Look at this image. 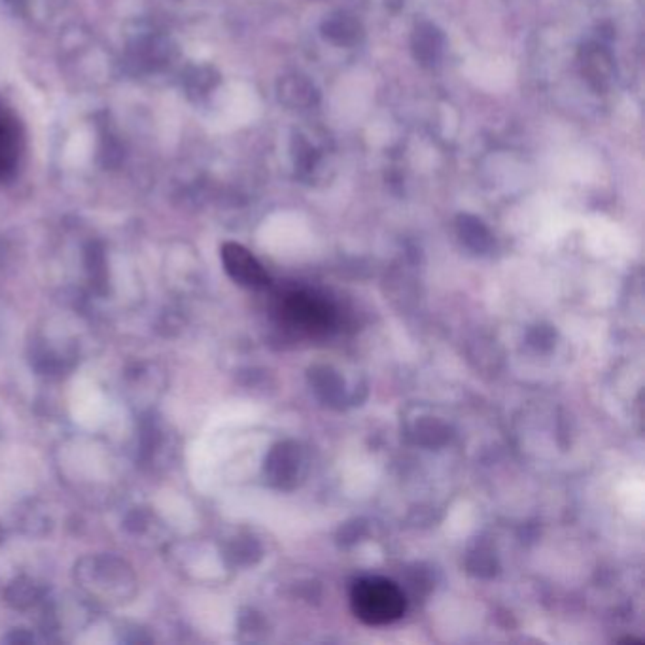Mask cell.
I'll use <instances>...</instances> for the list:
<instances>
[{
    "label": "cell",
    "mask_w": 645,
    "mask_h": 645,
    "mask_svg": "<svg viewBox=\"0 0 645 645\" xmlns=\"http://www.w3.org/2000/svg\"><path fill=\"white\" fill-rule=\"evenodd\" d=\"M354 615L366 625L380 627L398 620L408 608L401 589L387 578H364L350 590Z\"/></svg>",
    "instance_id": "cell-1"
},
{
    "label": "cell",
    "mask_w": 645,
    "mask_h": 645,
    "mask_svg": "<svg viewBox=\"0 0 645 645\" xmlns=\"http://www.w3.org/2000/svg\"><path fill=\"white\" fill-rule=\"evenodd\" d=\"M284 315L294 326L310 333L326 331L336 318V313L326 301L308 294L288 296L284 301Z\"/></svg>",
    "instance_id": "cell-2"
},
{
    "label": "cell",
    "mask_w": 645,
    "mask_h": 645,
    "mask_svg": "<svg viewBox=\"0 0 645 645\" xmlns=\"http://www.w3.org/2000/svg\"><path fill=\"white\" fill-rule=\"evenodd\" d=\"M413 52L422 65H434L443 52V35L432 23H420L413 33Z\"/></svg>",
    "instance_id": "cell-7"
},
{
    "label": "cell",
    "mask_w": 645,
    "mask_h": 645,
    "mask_svg": "<svg viewBox=\"0 0 645 645\" xmlns=\"http://www.w3.org/2000/svg\"><path fill=\"white\" fill-rule=\"evenodd\" d=\"M280 101L292 110H307L318 103V91L305 76L292 75L280 82Z\"/></svg>",
    "instance_id": "cell-6"
},
{
    "label": "cell",
    "mask_w": 645,
    "mask_h": 645,
    "mask_svg": "<svg viewBox=\"0 0 645 645\" xmlns=\"http://www.w3.org/2000/svg\"><path fill=\"white\" fill-rule=\"evenodd\" d=\"M630 641H636V643H643L641 640H638V638H623V640H620V643H630Z\"/></svg>",
    "instance_id": "cell-9"
},
{
    "label": "cell",
    "mask_w": 645,
    "mask_h": 645,
    "mask_svg": "<svg viewBox=\"0 0 645 645\" xmlns=\"http://www.w3.org/2000/svg\"><path fill=\"white\" fill-rule=\"evenodd\" d=\"M222 261L226 273L247 288H264L269 284V275L264 266L241 245L226 243L222 247Z\"/></svg>",
    "instance_id": "cell-3"
},
{
    "label": "cell",
    "mask_w": 645,
    "mask_h": 645,
    "mask_svg": "<svg viewBox=\"0 0 645 645\" xmlns=\"http://www.w3.org/2000/svg\"><path fill=\"white\" fill-rule=\"evenodd\" d=\"M25 138L17 116L0 103V180L8 178L19 165Z\"/></svg>",
    "instance_id": "cell-4"
},
{
    "label": "cell",
    "mask_w": 645,
    "mask_h": 645,
    "mask_svg": "<svg viewBox=\"0 0 645 645\" xmlns=\"http://www.w3.org/2000/svg\"><path fill=\"white\" fill-rule=\"evenodd\" d=\"M581 66L587 82L594 89H606L613 78V59L602 45H587L581 52Z\"/></svg>",
    "instance_id": "cell-5"
},
{
    "label": "cell",
    "mask_w": 645,
    "mask_h": 645,
    "mask_svg": "<svg viewBox=\"0 0 645 645\" xmlns=\"http://www.w3.org/2000/svg\"><path fill=\"white\" fill-rule=\"evenodd\" d=\"M322 31L329 40L338 42V44H354L362 35L360 23L347 14H338V15L328 17Z\"/></svg>",
    "instance_id": "cell-8"
}]
</instances>
